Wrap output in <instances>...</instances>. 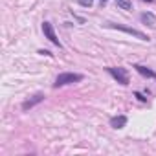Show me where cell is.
Returning <instances> with one entry per match:
<instances>
[{
  "label": "cell",
  "instance_id": "9c48e42d",
  "mask_svg": "<svg viewBox=\"0 0 156 156\" xmlns=\"http://www.w3.org/2000/svg\"><path fill=\"white\" fill-rule=\"evenodd\" d=\"M116 4H118L119 9H125V11L132 9V2H130V0H116Z\"/></svg>",
  "mask_w": 156,
  "mask_h": 156
},
{
  "label": "cell",
  "instance_id": "7a4b0ae2",
  "mask_svg": "<svg viewBox=\"0 0 156 156\" xmlns=\"http://www.w3.org/2000/svg\"><path fill=\"white\" fill-rule=\"evenodd\" d=\"M107 72L114 77V79L119 83V85H129V73H127V70L125 68H121V66H108L107 68Z\"/></svg>",
  "mask_w": 156,
  "mask_h": 156
},
{
  "label": "cell",
  "instance_id": "7c38bea8",
  "mask_svg": "<svg viewBox=\"0 0 156 156\" xmlns=\"http://www.w3.org/2000/svg\"><path fill=\"white\" fill-rule=\"evenodd\" d=\"M39 53H42V55H48V57H51L53 53L51 51H48V50H39Z\"/></svg>",
  "mask_w": 156,
  "mask_h": 156
},
{
  "label": "cell",
  "instance_id": "277c9868",
  "mask_svg": "<svg viewBox=\"0 0 156 156\" xmlns=\"http://www.w3.org/2000/svg\"><path fill=\"white\" fill-rule=\"evenodd\" d=\"M42 33H44V37H46L50 42H53L55 46H59V48L62 46V44H61V41H59V39H57V35H55L53 26H51L50 22H42Z\"/></svg>",
  "mask_w": 156,
  "mask_h": 156
},
{
  "label": "cell",
  "instance_id": "52a82bcc",
  "mask_svg": "<svg viewBox=\"0 0 156 156\" xmlns=\"http://www.w3.org/2000/svg\"><path fill=\"white\" fill-rule=\"evenodd\" d=\"M141 22L145 24V26H151V28H156V15L154 13H151V11H145V13H141Z\"/></svg>",
  "mask_w": 156,
  "mask_h": 156
},
{
  "label": "cell",
  "instance_id": "6da1fadb",
  "mask_svg": "<svg viewBox=\"0 0 156 156\" xmlns=\"http://www.w3.org/2000/svg\"><path fill=\"white\" fill-rule=\"evenodd\" d=\"M83 81V75L81 73H73V72H62L55 77V83H53V88H59V87H66V85H72V83H79Z\"/></svg>",
  "mask_w": 156,
  "mask_h": 156
},
{
  "label": "cell",
  "instance_id": "4fadbf2b",
  "mask_svg": "<svg viewBox=\"0 0 156 156\" xmlns=\"http://www.w3.org/2000/svg\"><path fill=\"white\" fill-rule=\"evenodd\" d=\"M99 2H101V6H105V4L108 2V0H99Z\"/></svg>",
  "mask_w": 156,
  "mask_h": 156
},
{
  "label": "cell",
  "instance_id": "8992f818",
  "mask_svg": "<svg viewBox=\"0 0 156 156\" xmlns=\"http://www.w3.org/2000/svg\"><path fill=\"white\" fill-rule=\"evenodd\" d=\"M138 73H141L143 77H151V79H156V72H152L151 68H147V66H143V64H134L132 66Z\"/></svg>",
  "mask_w": 156,
  "mask_h": 156
},
{
  "label": "cell",
  "instance_id": "3957f363",
  "mask_svg": "<svg viewBox=\"0 0 156 156\" xmlns=\"http://www.w3.org/2000/svg\"><path fill=\"white\" fill-rule=\"evenodd\" d=\"M108 26H110V28H114V30L125 31V33H129V35H132V37L140 39V41H149V37H147L143 31H140V30H134V28H127V26H121V24H114V22H108Z\"/></svg>",
  "mask_w": 156,
  "mask_h": 156
},
{
  "label": "cell",
  "instance_id": "ba28073f",
  "mask_svg": "<svg viewBox=\"0 0 156 156\" xmlns=\"http://www.w3.org/2000/svg\"><path fill=\"white\" fill-rule=\"evenodd\" d=\"M127 125V116H114L110 118V127L112 129H123Z\"/></svg>",
  "mask_w": 156,
  "mask_h": 156
},
{
  "label": "cell",
  "instance_id": "5bb4252c",
  "mask_svg": "<svg viewBox=\"0 0 156 156\" xmlns=\"http://www.w3.org/2000/svg\"><path fill=\"white\" fill-rule=\"evenodd\" d=\"M145 2H154V0H145Z\"/></svg>",
  "mask_w": 156,
  "mask_h": 156
},
{
  "label": "cell",
  "instance_id": "8fae6325",
  "mask_svg": "<svg viewBox=\"0 0 156 156\" xmlns=\"http://www.w3.org/2000/svg\"><path fill=\"white\" fill-rule=\"evenodd\" d=\"M134 96H136V98H138V99H140V101H143V103H145V101H147V98H145V96H143V94H141V92H134Z\"/></svg>",
  "mask_w": 156,
  "mask_h": 156
},
{
  "label": "cell",
  "instance_id": "30bf717a",
  "mask_svg": "<svg viewBox=\"0 0 156 156\" xmlns=\"http://www.w3.org/2000/svg\"><path fill=\"white\" fill-rule=\"evenodd\" d=\"M83 8H92V4H94V0H77Z\"/></svg>",
  "mask_w": 156,
  "mask_h": 156
},
{
  "label": "cell",
  "instance_id": "5b68a950",
  "mask_svg": "<svg viewBox=\"0 0 156 156\" xmlns=\"http://www.w3.org/2000/svg\"><path fill=\"white\" fill-rule=\"evenodd\" d=\"M44 98H46V96H44L42 92H37L35 96H31L30 99H26V101L22 103V110H30V108L37 107L39 103H42V101H44Z\"/></svg>",
  "mask_w": 156,
  "mask_h": 156
}]
</instances>
